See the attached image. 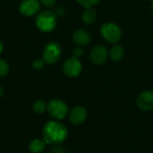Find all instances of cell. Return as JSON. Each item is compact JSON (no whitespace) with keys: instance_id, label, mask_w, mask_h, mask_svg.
<instances>
[{"instance_id":"1","label":"cell","mask_w":153,"mask_h":153,"mask_svg":"<svg viewBox=\"0 0 153 153\" xmlns=\"http://www.w3.org/2000/svg\"><path fill=\"white\" fill-rule=\"evenodd\" d=\"M43 140L48 144H58L68 136L67 128L57 121L48 122L42 129Z\"/></svg>"},{"instance_id":"2","label":"cell","mask_w":153,"mask_h":153,"mask_svg":"<svg viewBox=\"0 0 153 153\" xmlns=\"http://www.w3.org/2000/svg\"><path fill=\"white\" fill-rule=\"evenodd\" d=\"M35 23L42 32H51L56 26V16L53 12L44 10L36 16Z\"/></svg>"},{"instance_id":"3","label":"cell","mask_w":153,"mask_h":153,"mask_svg":"<svg viewBox=\"0 0 153 153\" xmlns=\"http://www.w3.org/2000/svg\"><path fill=\"white\" fill-rule=\"evenodd\" d=\"M48 114L56 120H63L68 115L69 109L66 103L61 100H52L48 104Z\"/></svg>"},{"instance_id":"4","label":"cell","mask_w":153,"mask_h":153,"mask_svg":"<svg viewBox=\"0 0 153 153\" xmlns=\"http://www.w3.org/2000/svg\"><path fill=\"white\" fill-rule=\"evenodd\" d=\"M100 32L102 37L110 43H117L119 41L122 36V31L120 28L112 22L105 23L101 26Z\"/></svg>"},{"instance_id":"5","label":"cell","mask_w":153,"mask_h":153,"mask_svg":"<svg viewBox=\"0 0 153 153\" xmlns=\"http://www.w3.org/2000/svg\"><path fill=\"white\" fill-rule=\"evenodd\" d=\"M62 51L59 44L56 42H49L44 48L43 60L48 65H53L59 60Z\"/></svg>"},{"instance_id":"6","label":"cell","mask_w":153,"mask_h":153,"mask_svg":"<svg viewBox=\"0 0 153 153\" xmlns=\"http://www.w3.org/2000/svg\"><path fill=\"white\" fill-rule=\"evenodd\" d=\"M63 71L68 77H76L82 72V64L78 58L70 57L65 62Z\"/></svg>"},{"instance_id":"7","label":"cell","mask_w":153,"mask_h":153,"mask_svg":"<svg viewBox=\"0 0 153 153\" xmlns=\"http://www.w3.org/2000/svg\"><path fill=\"white\" fill-rule=\"evenodd\" d=\"M39 0H22L19 5V10L25 16H32L39 12Z\"/></svg>"},{"instance_id":"8","label":"cell","mask_w":153,"mask_h":153,"mask_svg":"<svg viewBox=\"0 0 153 153\" xmlns=\"http://www.w3.org/2000/svg\"><path fill=\"white\" fill-rule=\"evenodd\" d=\"M137 106L143 111L153 109V91H146L141 93L137 99Z\"/></svg>"},{"instance_id":"9","label":"cell","mask_w":153,"mask_h":153,"mask_svg":"<svg viewBox=\"0 0 153 153\" xmlns=\"http://www.w3.org/2000/svg\"><path fill=\"white\" fill-rule=\"evenodd\" d=\"M87 118V110L81 106L74 107L69 114V120L74 126H80Z\"/></svg>"},{"instance_id":"10","label":"cell","mask_w":153,"mask_h":153,"mask_svg":"<svg viewBox=\"0 0 153 153\" xmlns=\"http://www.w3.org/2000/svg\"><path fill=\"white\" fill-rule=\"evenodd\" d=\"M108 58V51L103 46H97L91 52V60L95 65L103 64Z\"/></svg>"},{"instance_id":"11","label":"cell","mask_w":153,"mask_h":153,"mask_svg":"<svg viewBox=\"0 0 153 153\" xmlns=\"http://www.w3.org/2000/svg\"><path fill=\"white\" fill-rule=\"evenodd\" d=\"M73 39L77 45L84 46L90 43L91 35L84 30H77L73 34Z\"/></svg>"},{"instance_id":"12","label":"cell","mask_w":153,"mask_h":153,"mask_svg":"<svg viewBox=\"0 0 153 153\" xmlns=\"http://www.w3.org/2000/svg\"><path fill=\"white\" fill-rule=\"evenodd\" d=\"M46 147V143L43 139L36 138L33 139L29 145V149L32 153H41Z\"/></svg>"},{"instance_id":"13","label":"cell","mask_w":153,"mask_h":153,"mask_svg":"<svg viewBox=\"0 0 153 153\" xmlns=\"http://www.w3.org/2000/svg\"><path fill=\"white\" fill-rule=\"evenodd\" d=\"M96 12L91 8H87V10L84 11V13H82V21L86 24H92L96 21Z\"/></svg>"},{"instance_id":"14","label":"cell","mask_w":153,"mask_h":153,"mask_svg":"<svg viewBox=\"0 0 153 153\" xmlns=\"http://www.w3.org/2000/svg\"><path fill=\"white\" fill-rule=\"evenodd\" d=\"M124 56V49L121 46L116 45L110 50V57L114 61H119Z\"/></svg>"},{"instance_id":"15","label":"cell","mask_w":153,"mask_h":153,"mask_svg":"<svg viewBox=\"0 0 153 153\" xmlns=\"http://www.w3.org/2000/svg\"><path fill=\"white\" fill-rule=\"evenodd\" d=\"M32 109L37 114H43L48 109V105L42 100H37L33 103Z\"/></svg>"},{"instance_id":"16","label":"cell","mask_w":153,"mask_h":153,"mask_svg":"<svg viewBox=\"0 0 153 153\" xmlns=\"http://www.w3.org/2000/svg\"><path fill=\"white\" fill-rule=\"evenodd\" d=\"M9 73V65L7 62L0 58V77L5 76Z\"/></svg>"},{"instance_id":"17","label":"cell","mask_w":153,"mask_h":153,"mask_svg":"<svg viewBox=\"0 0 153 153\" xmlns=\"http://www.w3.org/2000/svg\"><path fill=\"white\" fill-rule=\"evenodd\" d=\"M81 5L85 8H91V6L95 5L100 0H76Z\"/></svg>"},{"instance_id":"18","label":"cell","mask_w":153,"mask_h":153,"mask_svg":"<svg viewBox=\"0 0 153 153\" xmlns=\"http://www.w3.org/2000/svg\"><path fill=\"white\" fill-rule=\"evenodd\" d=\"M44 64H45V61L43 59H37L33 62L32 66L34 69H41L44 66Z\"/></svg>"},{"instance_id":"19","label":"cell","mask_w":153,"mask_h":153,"mask_svg":"<svg viewBox=\"0 0 153 153\" xmlns=\"http://www.w3.org/2000/svg\"><path fill=\"white\" fill-rule=\"evenodd\" d=\"M39 3L46 7H51L56 4V0H39Z\"/></svg>"},{"instance_id":"20","label":"cell","mask_w":153,"mask_h":153,"mask_svg":"<svg viewBox=\"0 0 153 153\" xmlns=\"http://www.w3.org/2000/svg\"><path fill=\"white\" fill-rule=\"evenodd\" d=\"M51 153H66V152L61 146H55L51 149Z\"/></svg>"},{"instance_id":"21","label":"cell","mask_w":153,"mask_h":153,"mask_svg":"<svg viewBox=\"0 0 153 153\" xmlns=\"http://www.w3.org/2000/svg\"><path fill=\"white\" fill-rule=\"evenodd\" d=\"M82 55V49L80 48H75L74 50V56L76 58H79Z\"/></svg>"},{"instance_id":"22","label":"cell","mask_w":153,"mask_h":153,"mask_svg":"<svg viewBox=\"0 0 153 153\" xmlns=\"http://www.w3.org/2000/svg\"><path fill=\"white\" fill-rule=\"evenodd\" d=\"M3 50H4V45H3L2 41L0 40V54L3 52Z\"/></svg>"},{"instance_id":"23","label":"cell","mask_w":153,"mask_h":153,"mask_svg":"<svg viewBox=\"0 0 153 153\" xmlns=\"http://www.w3.org/2000/svg\"><path fill=\"white\" fill-rule=\"evenodd\" d=\"M3 94H4V90H3V88L0 86V98L3 96Z\"/></svg>"},{"instance_id":"24","label":"cell","mask_w":153,"mask_h":153,"mask_svg":"<svg viewBox=\"0 0 153 153\" xmlns=\"http://www.w3.org/2000/svg\"><path fill=\"white\" fill-rule=\"evenodd\" d=\"M152 2V11H153V0H151Z\"/></svg>"}]
</instances>
